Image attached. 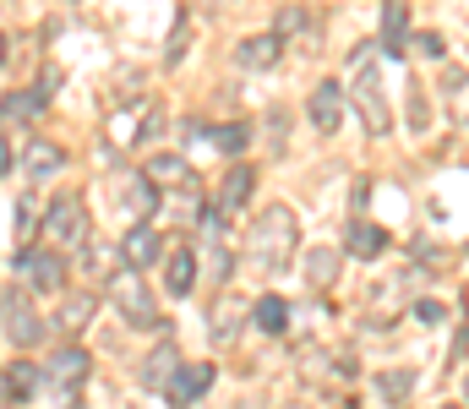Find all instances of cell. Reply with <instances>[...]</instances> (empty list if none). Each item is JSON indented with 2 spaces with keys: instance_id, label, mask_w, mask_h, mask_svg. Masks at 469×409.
I'll return each instance as SVG.
<instances>
[{
  "instance_id": "ba28073f",
  "label": "cell",
  "mask_w": 469,
  "mask_h": 409,
  "mask_svg": "<svg viewBox=\"0 0 469 409\" xmlns=\"http://www.w3.org/2000/svg\"><path fill=\"white\" fill-rule=\"evenodd\" d=\"M284 55V33H262V38H240L235 44V66L240 71H268Z\"/></svg>"
},
{
  "instance_id": "2e32d148",
  "label": "cell",
  "mask_w": 469,
  "mask_h": 409,
  "mask_svg": "<svg viewBox=\"0 0 469 409\" xmlns=\"http://www.w3.org/2000/svg\"><path fill=\"white\" fill-rule=\"evenodd\" d=\"M164 284H169V295H191V284H197V257H191V251H175Z\"/></svg>"
},
{
  "instance_id": "f546056e",
  "label": "cell",
  "mask_w": 469,
  "mask_h": 409,
  "mask_svg": "<svg viewBox=\"0 0 469 409\" xmlns=\"http://www.w3.org/2000/svg\"><path fill=\"white\" fill-rule=\"evenodd\" d=\"M301 27H306L301 11H279V33H301Z\"/></svg>"
},
{
  "instance_id": "f1b7e54d",
  "label": "cell",
  "mask_w": 469,
  "mask_h": 409,
  "mask_svg": "<svg viewBox=\"0 0 469 409\" xmlns=\"http://www.w3.org/2000/svg\"><path fill=\"white\" fill-rule=\"evenodd\" d=\"M410 126H415V131L426 126V98H421V87H410Z\"/></svg>"
},
{
  "instance_id": "d4e9b609",
  "label": "cell",
  "mask_w": 469,
  "mask_h": 409,
  "mask_svg": "<svg viewBox=\"0 0 469 409\" xmlns=\"http://www.w3.org/2000/svg\"><path fill=\"white\" fill-rule=\"evenodd\" d=\"M148 180H191V169H186V158L164 153V158H153V164H148Z\"/></svg>"
},
{
  "instance_id": "d6a6232c",
  "label": "cell",
  "mask_w": 469,
  "mask_h": 409,
  "mask_svg": "<svg viewBox=\"0 0 469 409\" xmlns=\"http://www.w3.org/2000/svg\"><path fill=\"white\" fill-rule=\"evenodd\" d=\"M415 44H421V49H426V55H443V38H437V33H421V38H415Z\"/></svg>"
},
{
  "instance_id": "83f0119b",
  "label": "cell",
  "mask_w": 469,
  "mask_h": 409,
  "mask_svg": "<svg viewBox=\"0 0 469 409\" xmlns=\"http://www.w3.org/2000/svg\"><path fill=\"white\" fill-rule=\"evenodd\" d=\"M186 38H191V22H186V16H180V22H175V38H169V55H164V60H169V66H175V60H180V55H186Z\"/></svg>"
},
{
  "instance_id": "30bf717a",
  "label": "cell",
  "mask_w": 469,
  "mask_h": 409,
  "mask_svg": "<svg viewBox=\"0 0 469 409\" xmlns=\"http://www.w3.org/2000/svg\"><path fill=\"white\" fill-rule=\"evenodd\" d=\"M158 257H164V235H158L153 224H137V230L126 235V268H142V273H148Z\"/></svg>"
},
{
  "instance_id": "5bb4252c",
  "label": "cell",
  "mask_w": 469,
  "mask_h": 409,
  "mask_svg": "<svg viewBox=\"0 0 469 409\" xmlns=\"http://www.w3.org/2000/svg\"><path fill=\"white\" fill-rule=\"evenodd\" d=\"M251 186H257V175H251V164H235L229 175H224V186H219V208L224 213H235L246 197H251Z\"/></svg>"
},
{
  "instance_id": "7402d4cb",
  "label": "cell",
  "mask_w": 469,
  "mask_h": 409,
  "mask_svg": "<svg viewBox=\"0 0 469 409\" xmlns=\"http://www.w3.org/2000/svg\"><path fill=\"white\" fill-rule=\"evenodd\" d=\"M208 137H213V148H219V153H229V158H235V153L251 142V126H235V120H229V126H213Z\"/></svg>"
},
{
  "instance_id": "d6986e66",
  "label": "cell",
  "mask_w": 469,
  "mask_h": 409,
  "mask_svg": "<svg viewBox=\"0 0 469 409\" xmlns=\"http://www.w3.org/2000/svg\"><path fill=\"white\" fill-rule=\"evenodd\" d=\"M33 383H38V372L22 366V361H11V366H5V404H22V399L33 394Z\"/></svg>"
},
{
  "instance_id": "4fadbf2b",
  "label": "cell",
  "mask_w": 469,
  "mask_h": 409,
  "mask_svg": "<svg viewBox=\"0 0 469 409\" xmlns=\"http://www.w3.org/2000/svg\"><path fill=\"white\" fill-rule=\"evenodd\" d=\"M344 246H350V257H366V262H372V257L388 251V235H382L372 219H355V224L344 230Z\"/></svg>"
},
{
  "instance_id": "484cf974",
  "label": "cell",
  "mask_w": 469,
  "mask_h": 409,
  "mask_svg": "<svg viewBox=\"0 0 469 409\" xmlns=\"http://www.w3.org/2000/svg\"><path fill=\"white\" fill-rule=\"evenodd\" d=\"M448 93H454V115L469 120V71H448Z\"/></svg>"
},
{
  "instance_id": "6da1fadb",
  "label": "cell",
  "mask_w": 469,
  "mask_h": 409,
  "mask_svg": "<svg viewBox=\"0 0 469 409\" xmlns=\"http://www.w3.org/2000/svg\"><path fill=\"white\" fill-rule=\"evenodd\" d=\"M246 251H251V262L257 268H284L290 262V251H295V213L290 208H268L262 219H257V230H251V240H246Z\"/></svg>"
},
{
  "instance_id": "5b68a950",
  "label": "cell",
  "mask_w": 469,
  "mask_h": 409,
  "mask_svg": "<svg viewBox=\"0 0 469 409\" xmlns=\"http://www.w3.org/2000/svg\"><path fill=\"white\" fill-rule=\"evenodd\" d=\"M355 66H361V82H355V104H361V120H366V131H372V137H388L393 115H388L382 82H377V71H366V60H355Z\"/></svg>"
},
{
  "instance_id": "7a4b0ae2",
  "label": "cell",
  "mask_w": 469,
  "mask_h": 409,
  "mask_svg": "<svg viewBox=\"0 0 469 409\" xmlns=\"http://www.w3.org/2000/svg\"><path fill=\"white\" fill-rule=\"evenodd\" d=\"M109 301L120 306V317L131 322V328H158L164 317L153 312V295H148V284H142V268H131V273H115V284H109Z\"/></svg>"
},
{
  "instance_id": "9a60e30c",
  "label": "cell",
  "mask_w": 469,
  "mask_h": 409,
  "mask_svg": "<svg viewBox=\"0 0 469 409\" xmlns=\"http://www.w3.org/2000/svg\"><path fill=\"white\" fill-rule=\"evenodd\" d=\"M87 317H93V295H66L60 301V312H55V322H60V333H82L87 328Z\"/></svg>"
},
{
  "instance_id": "ac0fdd59",
  "label": "cell",
  "mask_w": 469,
  "mask_h": 409,
  "mask_svg": "<svg viewBox=\"0 0 469 409\" xmlns=\"http://www.w3.org/2000/svg\"><path fill=\"white\" fill-rule=\"evenodd\" d=\"M382 49L404 55V5L399 0H388V11H382Z\"/></svg>"
},
{
  "instance_id": "8fae6325",
  "label": "cell",
  "mask_w": 469,
  "mask_h": 409,
  "mask_svg": "<svg viewBox=\"0 0 469 409\" xmlns=\"http://www.w3.org/2000/svg\"><path fill=\"white\" fill-rule=\"evenodd\" d=\"M175 372H180V355H175V344H164V350H153V355L142 361V388H153V394H169Z\"/></svg>"
},
{
  "instance_id": "836d02e7",
  "label": "cell",
  "mask_w": 469,
  "mask_h": 409,
  "mask_svg": "<svg viewBox=\"0 0 469 409\" xmlns=\"http://www.w3.org/2000/svg\"><path fill=\"white\" fill-rule=\"evenodd\" d=\"M464 399H469V377H464Z\"/></svg>"
},
{
  "instance_id": "52a82bcc",
  "label": "cell",
  "mask_w": 469,
  "mask_h": 409,
  "mask_svg": "<svg viewBox=\"0 0 469 409\" xmlns=\"http://www.w3.org/2000/svg\"><path fill=\"white\" fill-rule=\"evenodd\" d=\"M38 317H33V306L16 295V284H5V339L16 344V350H33L38 344Z\"/></svg>"
},
{
  "instance_id": "4dcf8cb0",
  "label": "cell",
  "mask_w": 469,
  "mask_h": 409,
  "mask_svg": "<svg viewBox=\"0 0 469 409\" xmlns=\"http://www.w3.org/2000/svg\"><path fill=\"white\" fill-rule=\"evenodd\" d=\"M415 317H421V322H443V317H448V312H443V306H437V301H421V306H415Z\"/></svg>"
},
{
  "instance_id": "7c38bea8",
  "label": "cell",
  "mask_w": 469,
  "mask_h": 409,
  "mask_svg": "<svg viewBox=\"0 0 469 409\" xmlns=\"http://www.w3.org/2000/svg\"><path fill=\"white\" fill-rule=\"evenodd\" d=\"M339 120H344V93H339L333 82H322V87L311 93V126H317V131H339Z\"/></svg>"
},
{
  "instance_id": "44dd1931",
  "label": "cell",
  "mask_w": 469,
  "mask_h": 409,
  "mask_svg": "<svg viewBox=\"0 0 469 409\" xmlns=\"http://www.w3.org/2000/svg\"><path fill=\"white\" fill-rule=\"evenodd\" d=\"M306 279H311L317 290H322V284H333V279H339V251H328V246H322V251H311V257H306Z\"/></svg>"
},
{
  "instance_id": "603a6c76",
  "label": "cell",
  "mask_w": 469,
  "mask_h": 409,
  "mask_svg": "<svg viewBox=\"0 0 469 409\" xmlns=\"http://www.w3.org/2000/svg\"><path fill=\"white\" fill-rule=\"evenodd\" d=\"M372 388H377V399H410L415 394V372H382Z\"/></svg>"
},
{
  "instance_id": "e0dca14e",
  "label": "cell",
  "mask_w": 469,
  "mask_h": 409,
  "mask_svg": "<svg viewBox=\"0 0 469 409\" xmlns=\"http://www.w3.org/2000/svg\"><path fill=\"white\" fill-rule=\"evenodd\" d=\"M257 328L262 333H284L290 328V301L284 295H262L257 301Z\"/></svg>"
},
{
  "instance_id": "8992f818",
  "label": "cell",
  "mask_w": 469,
  "mask_h": 409,
  "mask_svg": "<svg viewBox=\"0 0 469 409\" xmlns=\"http://www.w3.org/2000/svg\"><path fill=\"white\" fill-rule=\"evenodd\" d=\"M11 268L27 273L33 290H60V284H66V262H60V251H27V246H22Z\"/></svg>"
},
{
  "instance_id": "4316f807",
  "label": "cell",
  "mask_w": 469,
  "mask_h": 409,
  "mask_svg": "<svg viewBox=\"0 0 469 409\" xmlns=\"http://www.w3.org/2000/svg\"><path fill=\"white\" fill-rule=\"evenodd\" d=\"M235 317H240L235 306H219V322H213V339H219V344H229V339H235Z\"/></svg>"
},
{
  "instance_id": "9c48e42d",
  "label": "cell",
  "mask_w": 469,
  "mask_h": 409,
  "mask_svg": "<svg viewBox=\"0 0 469 409\" xmlns=\"http://www.w3.org/2000/svg\"><path fill=\"white\" fill-rule=\"evenodd\" d=\"M208 388H213V366L208 361H186L175 372V383H169V404H197Z\"/></svg>"
},
{
  "instance_id": "cb8c5ba5",
  "label": "cell",
  "mask_w": 469,
  "mask_h": 409,
  "mask_svg": "<svg viewBox=\"0 0 469 409\" xmlns=\"http://www.w3.org/2000/svg\"><path fill=\"white\" fill-rule=\"evenodd\" d=\"M44 109V93H5V120L16 126V120H33Z\"/></svg>"
},
{
  "instance_id": "277c9868",
  "label": "cell",
  "mask_w": 469,
  "mask_h": 409,
  "mask_svg": "<svg viewBox=\"0 0 469 409\" xmlns=\"http://www.w3.org/2000/svg\"><path fill=\"white\" fill-rule=\"evenodd\" d=\"M44 230H49L66 251H82V246H87V208H82V197H55Z\"/></svg>"
},
{
  "instance_id": "1f68e13d",
  "label": "cell",
  "mask_w": 469,
  "mask_h": 409,
  "mask_svg": "<svg viewBox=\"0 0 469 409\" xmlns=\"http://www.w3.org/2000/svg\"><path fill=\"white\" fill-rule=\"evenodd\" d=\"M16 230H22V235H33V202H22V208H16Z\"/></svg>"
},
{
  "instance_id": "ffe728a7",
  "label": "cell",
  "mask_w": 469,
  "mask_h": 409,
  "mask_svg": "<svg viewBox=\"0 0 469 409\" xmlns=\"http://www.w3.org/2000/svg\"><path fill=\"white\" fill-rule=\"evenodd\" d=\"M60 164H66V153H60L55 142H27V169H33V175H55Z\"/></svg>"
},
{
  "instance_id": "3957f363",
  "label": "cell",
  "mask_w": 469,
  "mask_h": 409,
  "mask_svg": "<svg viewBox=\"0 0 469 409\" xmlns=\"http://www.w3.org/2000/svg\"><path fill=\"white\" fill-rule=\"evenodd\" d=\"M87 372H93L87 350L66 344L60 355H49V366H44V383H49V394H55L60 404H76V388H82V377H87Z\"/></svg>"
}]
</instances>
